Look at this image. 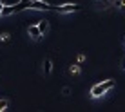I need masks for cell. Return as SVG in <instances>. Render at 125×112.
<instances>
[{
	"label": "cell",
	"mask_w": 125,
	"mask_h": 112,
	"mask_svg": "<svg viewBox=\"0 0 125 112\" xmlns=\"http://www.w3.org/2000/svg\"><path fill=\"white\" fill-rule=\"evenodd\" d=\"M114 80H103L102 83H96L94 87L91 89V96L93 98H102L103 94H107L111 89H114Z\"/></svg>",
	"instance_id": "6da1fadb"
},
{
	"label": "cell",
	"mask_w": 125,
	"mask_h": 112,
	"mask_svg": "<svg viewBox=\"0 0 125 112\" xmlns=\"http://www.w3.org/2000/svg\"><path fill=\"white\" fill-rule=\"evenodd\" d=\"M29 9H34V11H56V6L45 2V0H33V2H29Z\"/></svg>",
	"instance_id": "7a4b0ae2"
},
{
	"label": "cell",
	"mask_w": 125,
	"mask_h": 112,
	"mask_svg": "<svg viewBox=\"0 0 125 112\" xmlns=\"http://www.w3.org/2000/svg\"><path fill=\"white\" fill-rule=\"evenodd\" d=\"M56 11L60 15H69V13L82 11V6L80 4H63V6H56Z\"/></svg>",
	"instance_id": "3957f363"
},
{
	"label": "cell",
	"mask_w": 125,
	"mask_h": 112,
	"mask_svg": "<svg viewBox=\"0 0 125 112\" xmlns=\"http://www.w3.org/2000/svg\"><path fill=\"white\" fill-rule=\"evenodd\" d=\"M27 33H29V36H31L34 42L42 40V36H44V34L40 33V29H38V25H29V27H27Z\"/></svg>",
	"instance_id": "277c9868"
},
{
	"label": "cell",
	"mask_w": 125,
	"mask_h": 112,
	"mask_svg": "<svg viewBox=\"0 0 125 112\" xmlns=\"http://www.w3.org/2000/svg\"><path fill=\"white\" fill-rule=\"evenodd\" d=\"M51 72H53V60H51V58H45V60H44V74L49 76Z\"/></svg>",
	"instance_id": "5b68a950"
},
{
	"label": "cell",
	"mask_w": 125,
	"mask_h": 112,
	"mask_svg": "<svg viewBox=\"0 0 125 112\" xmlns=\"http://www.w3.org/2000/svg\"><path fill=\"white\" fill-rule=\"evenodd\" d=\"M38 29H40V33L42 34H45L47 33V29H49V22H47V20H38Z\"/></svg>",
	"instance_id": "8992f818"
},
{
	"label": "cell",
	"mask_w": 125,
	"mask_h": 112,
	"mask_svg": "<svg viewBox=\"0 0 125 112\" xmlns=\"http://www.w3.org/2000/svg\"><path fill=\"white\" fill-rule=\"evenodd\" d=\"M7 107H9V101H7V100H0V112L6 110Z\"/></svg>",
	"instance_id": "52a82bcc"
},
{
	"label": "cell",
	"mask_w": 125,
	"mask_h": 112,
	"mask_svg": "<svg viewBox=\"0 0 125 112\" xmlns=\"http://www.w3.org/2000/svg\"><path fill=\"white\" fill-rule=\"evenodd\" d=\"M71 74H80V65H71Z\"/></svg>",
	"instance_id": "ba28073f"
},
{
	"label": "cell",
	"mask_w": 125,
	"mask_h": 112,
	"mask_svg": "<svg viewBox=\"0 0 125 112\" xmlns=\"http://www.w3.org/2000/svg\"><path fill=\"white\" fill-rule=\"evenodd\" d=\"M116 7H120V9H125V0H116Z\"/></svg>",
	"instance_id": "9c48e42d"
},
{
	"label": "cell",
	"mask_w": 125,
	"mask_h": 112,
	"mask_svg": "<svg viewBox=\"0 0 125 112\" xmlns=\"http://www.w3.org/2000/svg\"><path fill=\"white\" fill-rule=\"evenodd\" d=\"M62 94H63V96H69V94H71V89H69V87H63V89H62Z\"/></svg>",
	"instance_id": "30bf717a"
},
{
	"label": "cell",
	"mask_w": 125,
	"mask_h": 112,
	"mask_svg": "<svg viewBox=\"0 0 125 112\" xmlns=\"http://www.w3.org/2000/svg\"><path fill=\"white\" fill-rule=\"evenodd\" d=\"M0 40H2V42H7V40H9V34H7V33L0 34Z\"/></svg>",
	"instance_id": "8fae6325"
},
{
	"label": "cell",
	"mask_w": 125,
	"mask_h": 112,
	"mask_svg": "<svg viewBox=\"0 0 125 112\" xmlns=\"http://www.w3.org/2000/svg\"><path fill=\"white\" fill-rule=\"evenodd\" d=\"M83 60H85V56H83V54H78V62L82 63V62H83Z\"/></svg>",
	"instance_id": "7c38bea8"
},
{
	"label": "cell",
	"mask_w": 125,
	"mask_h": 112,
	"mask_svg": "<svg viewBox=\"0 0 125 112\" xmlns=\"http://www.w3.org/2000/svg\"><path fill=\"white\" fill-rule=\"evenodd\" d=\"M2 7H4V4H0V13H2Z\"/></svg>",
	"instance_id": "4fadbf2b"
}]
</instances>
